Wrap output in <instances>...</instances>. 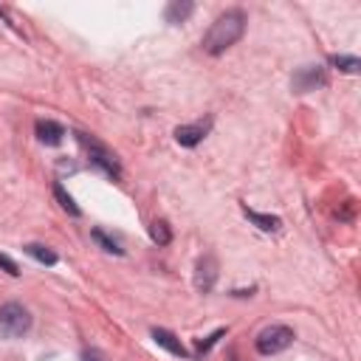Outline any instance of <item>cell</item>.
<instances>
[{"mask_svg":"<svg viewBox=\"0 0 361 361\" xmlns=\"http://www.w3.org/2000/svg\"><path fill=\"white\" fill-rule=\"evenodd\" d=\"M0 268H3L8 276H20V268H17V262H14L11 257H6V254H0Z\"/></svg>","mask_w":361,"mask_h":361,"instance_id":"18","label":"cell"},{"mask_svg":"<svg viewBox=\"0 0 361 361\" xmlns=\"http://www.w3.org/2000/svg\"><path fill=\"white\" fill-rule=\"evenodd\" d=\"M192 11H195V3H189V0H172V3L166 6L164 17H166V23L180 25V23H186V20L192 17Z\"/></svg>","mask_w":361,"mask_h":361,"instance_id":"10","label":"cell"},{"mask_svg":"<svg viewBox=\"0 0 361 361\" xmlns=\"http://www.w3.org/2000/svg\"><path fill=\"white\" fill-rule=\"evenodd\" d=\"M330 65H336L341 73H358V68H361L358 56H347V54H333L330 56Z\"/></svg>","mask_w":361,"mask_h":361,"instance_id":"15","label":"cell"},{"mask_svg":"<svg viewBox=\"0 0 361 361\" xmlns=\"http://www.w3.org/2000/svg\"><path fill=\"white\" fill-rule=\"evenodd\" d=\"M293 344V330L288 324H271L265 330H259V336L254 338V347L259 355H276L282 350H288Z\"/></svg>","mask_w":361,"mask_h":361,"instance_id":"4","label":"cell"},{"mask_svg":"<svg viewBox=\"0 0 361 361\" xmlns=\"http://www.w3.org/2000/svg\"><path fill=\"white\" fill-rule=\"evenodd\" d=\"M243 214H245L259 231H279V228H282V220H279L276 214H262V212H254V209H248V206H243Z\"/></svg>","mask_w":361,"mask_h":361,"instance_id":"11","label":"cell"},{"mask_svg":"<svg viewBox=\"0 0 361 361\" xmlns=\"http://www.w3.org/2000/svg\"><path fill=\"white\" fill-rule=\"evenodd\" d=\"M54 197L59 200V206H62V209H65V212H68L71 217H82V209H79V206L73 203V197H71V195L65 192V186H62L59 180L54 183Z\"/></svg>","mask_w":361,"mask_h":361,"instance_id":"13","label":"cell"},{"mask_svg":"<svg viewBox=\"0 0 361 361\" xmlns=\"http://www.w3.org/2000/svg\"><path fill=\"white\" fill-rule=\"evenodd\" d=\"M31 330V313L20 302H6L0 307V338H20Z\"/></svg>","mask_w":361,"mask_h":361,"instance_id":"3","label":"cell"},{"mask_svg":"<svg viewBox=\"0 0 361 361\" xmlns=\"http://www.w3.org/2000/svg\"><path fill=\"white\" fill-rule=\"evenodd\" d=\"M90 237H93V240H96V243H99V245H102L107 254H116V257H121V254H124V248H121V245H118V243H116L110 234H104L102 228H93V231H90Z\"/></svg>","mask_w":361,"mask_h":361,"instance_id":"16","label":"cell"},{"mask_svg":"<svg viewBox=\"0 0 361 361\" xmlns=\"http://www.w3.org/2000/svg\"><path fill=\"white\" fill-rule=\"evenodd\" d=\"M214 282H217V259H214V254H203L195 265V288L200 293H209L214 288Z\"/></svg>","mask_w":361,"mask_h":361,"instance_id":"6","label":"cell"},{"mask_svg":"<svg viewBox=\"0 0 361 361\" xmlns=\"http://www.w3.org/2000/svg\"><path fill=\"white\" fill-rule=\"evenodd\" d=\"M73 135H76L79 147L85 149L87 161H90L96 169H102V172H104V175H110L113 180H118V178H121V164H118V158L113 155V149H107L102 141H96L93 135H87V133H82V130H76Z\"/></svg>","mask_w":361,"mask_h":361,"instance_id":"2","label":"cell"},{"mask_svg":"<svg viewBox=\"0 0 361 361\" xmlns=\"http://www.w3.org/2000/svg\"><path fill=\"white\" fill-rule=\"evenodd\" d=\"M37 138H39L42 144H48V147H56V144H62V138H65V127L56 124V121H51V118H39V121H37Z\"/></svg>","mask_w":361,"mask_h":361,"instance_id":"8","label":"cell"},{"mask_svg":"<svg viewBox=\"0 0 361 361\" xmlns=\"http://www.w3.org/2000/svg\"><path fill=\"white\" fill-rule=\"evenodd\" d=\"M209 130H212V118L195 121V124H178V127H175V141H178L180 147H197V144L209 135Z\"/></svg>","mask_w":361,"mask_h":361,"instance_id":"7","label":"cell"},{"mask_svg":"<svg viewBox=\"0 0 361 361\" xmlns=\"http://www.w3.org/2000/svg\"><path fill=\"white\" fill-rule=\"evenodd\" d=\"M152 338H155V344H158V347H164V350H166V353H172V355H180V358H186V355H189V350L180 344V338H178L175 333L164 330V327H155V330H152Z\"/></svg>","mask_w":361,"mask_h":361,"instance_id":"9","label":"cell"},{"mask_svg":"<svg viewBox=\"0 0 361 361\" xmlns=\"http://www.w3.org/2000/svg\"><path fill=\"white\" fill-rule=\"evenodd\" d=\"M149 240H152L155 245H169V243H172L169 223H166V220H155V223L149 226Z\"/></svg>","mask_w":361,"mask_h":361,"instance_id":"14","label":"cell"},{"mask_svg":"<svg viewBox=\"0 0 361 361\" xmlns=\"http://www.w3.org/2000/svg\"><path fill=\"white\" fill-rule=\"evenodd\" d=\"M324 82H327V79H324V71H322L319 65H302V68L293 73V79H290V85H293L296 93L316 90V87H322Z\"/></svg>","mask_w":361,"mask_h":361,"instance_id":"5","label":"cell"},{"mask_svg":"<svg viewBox=\"0 0 361 361\" xmlns=\"http://www.w3.org/2000/svg\"><path fill=\"white\" fill-rule=\"evenodd\" d=\"M223 336H226V330L220 327V330H214L212 336H206V341L200 338V341H197V355H203V353H209V350H212V347H214V344H217V341H220Z\"/></svg>","mask_w":361,"mask_h":361,"instance_id":"17","label":"cell"},{"mask_svg":"<svg viewBox=\"0 0 361 361\" xmlns=\"http://www.w3.org/2000/svg\"><path fill=\"white\" fill-rule=\"evenodd\" d=\"M245 34V11L243 8H226L214 23L212 28L206 31L203 37V51L212 54V56H220L226 48H231L240 37Z\"/></svg>","mask_w":361,"mask_h":361,"instance_id":"1","label":"cell"},{"mask_svg":"<svg viewBox=\"0 0 361 361\" xmlns=\"http://www.w3.org/2000/svg\"><path fill=\"white\" fill-rule=\"evenodd\" d=\"M82 361H104V358H102L96 350H85V353H82Z\"/></svg>","mask_w":361,"mask_h":361,"instance_id":"19","label":"cell"},{"mask_svg":"<svg viewBox=\"0 0 361 361\" xmlns=\"http://www.w3.org/2000/svg\"><path fill=\"white\" fill-rule=\"evenodd\" d=\"M23 251H25L31 259H37L39 265H56V262H59V257H56L48 245H39V243H25Z\"/></svg>","mask_w":361,"mask_h":361,"instance_id":"12","label":"cell"}]
</instances>
